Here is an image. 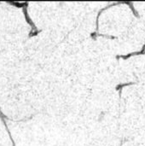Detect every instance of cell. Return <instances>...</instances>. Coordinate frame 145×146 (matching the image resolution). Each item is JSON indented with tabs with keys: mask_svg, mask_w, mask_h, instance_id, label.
I'll return each mask as SVG.
<instances>
[{
	"mask_svg": "<svg viewBox=\"0 0 145 146\" xmlns=\"http://www.w3.org/2000/svg\"><path fill=\"white\" fill-rule=\"evenodd\" d=\"M124 141H125V139H123V140H121V145H120V146H122V145H123V144H124Z\"/></svg>",
	"mask_w": 145,
	"mask_h": 146,
	"instance_id": "obj_6",
	"label": "cell"
},
{
	"mask_svg": "<svg viewBox=\"0 0 145 146\" xmlns=\"http://www.w3.org/2000/svg\"><path fill=\"white\" fill-rule=\"evenodd\" d=\"M0 118H1V121H2V122H3V126L5 127V129H6V131H7V133H8V135H9V137L10 140H11V143H12V146H16V145H15V141H14V139H13V138H12L11 133H10L9 129L8 128V126H7V124H6V120L11 121H14V120H12V119H9V117H7V116H6L5 115H3V113L2 112L1 109H0Z\"/></svg>",
	"mask_w": 145,
	"mask_h": 146,
	"instance_id": "obj_2",
	"label": "cell"
},
{
	"mask_svg": "<svg viewBox=\"0 0 145 146\" xmlns=\"http://www.w3.org/2000/svg\"><path fill=\"white\" fill-rule=\"evenodd\" d=\"M22 11H23V14H24V16H25V19H26V22L31 27V31H30V33L28 34V37L29 38H32V37L38 35L40 33V30L35 26L34 22L32 21V19L30 18V16L28 15V4L22 8Z\"/></svg>",
	"mask_w": 145,
	"mask_h": 146,
	"instance_id": "obj_1",
	"label": "cell"
},
{
	"mask_svg": "<svg viewBox=\"0 0 145 146\" xmlns=\"http://www.w3.org/2000/svg\"><path fill=\"white\" fill-rule=\"evenodd\" d=\"M136 82H127V83H124V84H119L116 86L115 90L117 92H119V95H120V98H121V93H122V90L124 87L129 86H132V85H136Z\"/></svg>",
	"mask_w": 145,
	"mask_h": 146,
	"instance_id": "obj_4",
	"label": "cell"
},
{
	"mask_svg": "<svg viewBox=\"0 0 145 146\" xmlns=\"http://www.w3.org/2000/svg\"><path fill=\"white\" fill-rule=\"evenodd\" d=\"M124 3L127 4V5L130 7V9H132V11L133 15H134L136 17H139V14H138V12L136 10V9L134 8V6H133V3H131V2H124Z\"/></svg>",
	"mask_w": 145,
	"mask_h": 146,
	"instance_id": "obj_5",
	"label": "cell"
},
{
	"mask_svg": "<svg viewBox=\"0 0 145 146\" xmlns=\"http://www.w3.org/2000/svg\"><path fill=\"white\" fill-rule=\"evenodd\" d=\"M139 55H145V43L141 50L136 51V52L128 53V54H126V55H118V56H116V59L122 58L123 60H127L128 58H130V57H132V56H139Z\"/></svg>",
	"mask_w": 145,
	"mask_h": 146,
	"instance_id": "obj_3",
	"label": "cell"
}]
</instances>
